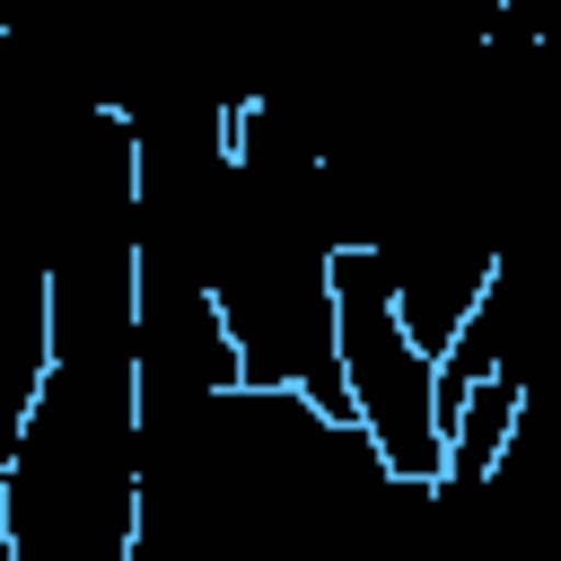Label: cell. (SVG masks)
<instances>
[{"label":"cell","instance_id":"1","mask_svg":"<svg viewBox=\"0 0 561 561\" xmlns=\"http://www.w3.org/2000/svg\"><path fill=\"white\" fill-rule=\"evenodd\" d=\"M333 377L368 456L403 482H438V359L403 333L368 245H333Z\"/></svg>","mask_w":561,"mask_h":561}]
</instances>
